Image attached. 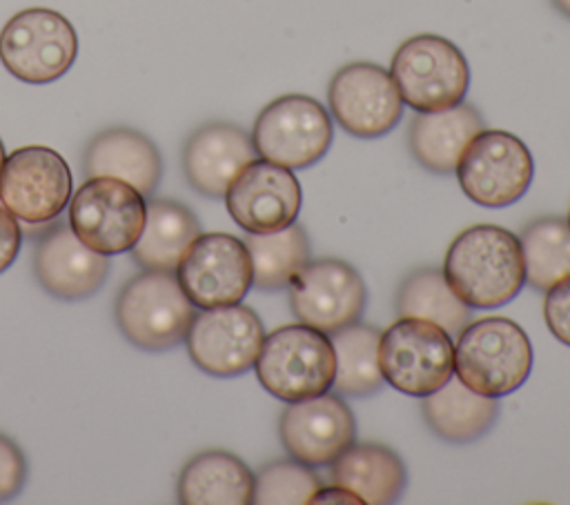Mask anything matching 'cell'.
Instances as JSON below:
<instances>
[{
  "label": "cell",
  "mask_w": 570,
  "mask_h": 505,
  "mask_svg": "<svg viewBox=\"0 0 570 505\" xmlns=\"http://www.w3.org/2000/svg\"><path fill=\"white\" fill-rule=\"evenodd\" d=\"M450 289L472 309H494L525 285L519 236L499 225H472L454 236L441 267Z\"/></svg>",
  "instance_id": "6da1fadb"
},
{
  "label": "cell",
  "mask_w": 570,
  "mask_h": 505,
  "mask_svg": "<svg viewBox=\"0 0 570 505\" xmlns=\"http://www.w3.org/2000/svg\"><path fill=\"white\" fill-rule=\"evenodd\" d=\"M532 345L523 327L505 316L470 320L454 345V376L476 394L501 398L532 372Z\"/></svg>",
  "instance_id": "7a4b0ae2"
},
{
  "label": "cell",
  "mask_w": 570,
  "mask_h": 505,
  "mask_svg": "<svg viewBox=\"0 0 570 505\" xmlns=\"http://www.w3.org/2000/svg\"><path fill=\"white\" fill-rule=\"evenodd\" d=\"M254 372L265 392L283 403L321 396L332 389L336 354L330 334L292 323L265 334Z\"/></svg>",
  "instance_id": "3957f363"
},
{
  "label": "cell",
  "mask_w": 570,
  "mask_h": 505,
  "mask_svg": "<svg viewBox=\"0 0 570 505\" xmlns=\"http://www.w3.org/2000/svg\"><path fill=\"white\" fill-rule=\"evenodd\" d=\"M114 316L134 347L167 351L185 340L196 311L176 271L142 269L120 287Z\"/></svg>",
  "instance_id": "277c9868"
},
{
  "label": "cell",
  "mask_w": 570,
  "mask_h": 505,
  "mask_svg": "<svg viewBox=\"0 0 570 505\" xmlns=\"http://www.w3.org/2000/svg\"><path fill=\"white\" fill-rule=\"evenodd\" d=\"M390 76L403 105L414 111H443L465 100L470 67L463 51L436 33H419L399 44Z\"/></svg>",
  "instance_id": "5b68a950"
},
{
  "label": "cell",
  "mask_w": 570,
  "mask_h": 505,
  "mask_svg": "<svg viewBox=\"0 0 570 505\" xmlns=\"http://www.w3.org/2000/svg\"><path fill=\"white\" fill-rule=\"evenodd\" d=\"M379 367L390 387L423 398L454 374L452 338L432 320L399 316L381 331Z\"/></svg>",
  "instance_id": "8992f818"
},
{
  "label": "cell",
  "mask_w": 570,
  "mask_h": 505,
  "mask_svg": "<svg viewBox=\"0 0 570 505\" xmlns=\"http://www.w3.org/2000/svg\"><path fill=\"white\" fill-rule=\"evenodd\" d=\"M249 136L258 158L292 171L307 169L330 151L334 120L316 98L285 93L258 111Z\"/></svg>",
  "instance_id": "52a82bcc"
},
{
  "label": "cell",
  "mask_w": 570,
  "mask_h": 505,
  "mask_svg": "<svg viewBox=\"0 0 570 505\" xmlns=\"http://www.w3.org/2000/svg\"><path fill=\"white\" fill-rule=\"evenodd\" d=\"M78 33L53 9L31 7L13 13L0 31L2 67L27 85H49L76 62Z\"/></svg>",
  "instance_id": "ba28073f"
},
{
  "label": "cell",
  "mask_w": 570,
  "mask_h": 505,
  "mask_svg": "<svg viewBox=\"0 0 570 505\" xmlns=\"http://www.w3.org/2000/svg\"><path fill=\"white\" fill-rule=\"evenodd\" d=\"M147 200L129 182L89 176L71 196L69 227L94 251L116 256L131 251L142 234Z\"/></svg>",
  "instance_id": "9c48e42d"
},
{
  "label": "cell",
  "mask_w": 570,
  "mask_h": 505,
  "mask_svg": "<svg viewBox=\"0 0 570 505\" xmlns=\"http://www.w3.org/2000/svg\"><path fill=\"white\" fill-rule=\"evenodd\" d=\"M461 191L479 207L501 209L525 196L534 160L521 138L503 129H481L456 162Z\"/></svg>",
  "instance_id": "30bf717a"
},
{
  "label": "cell",
  "mask_w": 570,
  "mask_h": 505,
  "mask_svg": "<svg viewBox=\"0 0 570 505\" xmlns=\"http://www.w3.org/2000/svg\"><path fill=\"white\" fill-rule=\"evenodd\" d=\"M73 178L51 147L27 145L11 151L0 169V202L24 225H47L67 209Z\"/></svg>",
  "instance_id": "8fae6325"
},
{
  "label": "cell",
  "mask_w": 570,
  "mask_h": 505,
  "mask_svg": "<svg viewBox=\"0 0 570 505\" xmlns=\"http://www.w3.org/2000/svg\"><path fill=\"white\" fill-rule=\"evenodd\" d=\"M176 278L198 309L240 303L254 287V269L245 240L225 234H200L176 265Z\"/></svg>",
  "instance_id": "7c38bea8"
},
{
  "label": "cell",
  "mask_w": 570,
  "mask_h": 505,
  "mask_svg": "<svg viewBox=\"0 0 570 505\" xmlns=\"http://www.w3.org/2000/svg\"><path fill=\"white\" fill-rule=\"evenodd\" d=\"M287 287L294 318L325 334L358 323L367 305L365 280L338 258H309Z\"/></svg>",
  "instance_id": "4fadbf2b"
},
{
  "label": "cell",
  "mask_w": 570,
  "mask_h": 505,
  "mask_svg": "<svg viewBox=\"0 0 570 505\" xmlns=\"http://www.w3.org/2000/svg\"><path fill=\"white\" fill-rule=\"evenodd\" d=\"M332 120L354 138L374 140L403 118V100L387 69L374 62L343 65L327 85Z\"/></svg>",
  "instance_id": "5bb4252c"
},
{
  "label": "cell",
  "mask_w": 570,
  "mask_h": 505,
  "mask_svg": "<svg viewBox=\"0 0 570 505\" xmlns=\"http://www.w3.org/2000/svg\"><path fill=\"white\" fill-rule=\"evenodd\" d=\"M265 338L258 314L247 305L200 309L185 336L191 363L218 378L240 376L254 367Z\"/></svg>",
  "instance_id": "9a60e30c"
},
{
  "label": "cell",
  "mask_w": 570,
  "mask_h": 505,
  "mask_svg": "<svg viewBox=\"0 0 570 505\" xmlns=\"http://www.w3.org/2000/svg\"><path fill=\"white\" fill-rule=\"evenodd\" d=\"M232 220L247 234H269L296 222L303 191L292 169L254 158L225 191Z\"/></svg>",
  "instance_id": "2e32d148"
},
{
  "label": "cell",
  "mask_w": 570,
  "mask_h": 505,
  "mask_svg": "<svg viewBox=\"0 0 570 505\" xmlns=\"http://www.w3.org/2000/svg\"><path fill=\"white\" fill-rule=\"evenodd\" d=\"M285 452L309 465L325 467L356 440V418L338 394H321L287 403L278 416Z\"/></svg>",
  "instance_id": "e0dca14e"
},
{
  "label": "cell",
  "mask_w": 570,
  "mask_h": 505,
  "mask_svg": "<svg viewBox=\"0 0 570 505\" xmlns=\"http://www.w3.org/2000/svg\"><path fill=\"white\" fill-rule=\"evenodd\" d=\"M33 274L53 298L85 300L107 280L109 256L87 247L69 225L51 220L33 240Z\"/></svg>",
  "instance_id": "ac0fdd59"
},
{
  "label": "cell",
  "mask_w": 570,
  "mask_h": 505,
  "mask_svg": "<svg viewBox=\"0 0 570 505\" xmlns=\"http://www.w3.org/2000/svg\"><path fill=\"white\" fill-rule=\"evenodd\" d=\"M256 158L252 136L223 120L200 125L183 147V174L194 191L207 198H223L236 174Z\"/></svg>",
  "instance_id": "d6986e66"
},
{
  "label": "cell",
  "mask_w": 570,
  "mask_h": 505,
  "mask_svg": "<svg viewBox=\"0 0 570 505\" xmlns=\"http://www.w3.org/2000/svg\"><path fill=\"white\" fill-rule=\"evenodd\" d=\"M82 171L89 176H111L129 182L145 198L163 178V158L156 142L131 127H109L98 131L85 147Z\"/></svg>",
  "instance_id": "ffe728a7"
},
{
  "label": "cell",
  "mask_w": 570,
  "mask_h": 505,
  "mask_svg": "<svg viewBox=\"0 0 570 505\" xmlns=\"http://www.w3.org/2000/svg\"><path fill=\"white\" fill-rule=\"evenodd\" d=\"M485 129L476 107L459 102L443 111H416L410 120L407 145L412 158L430 174L450 176L465 145Z\"/></svg>",
  "instance_id": "44dd1931"
},
{
  "label": "cell",
  "mask_w": 570,
  "mask_h": 505,
  "mask_svg": "<svg viewBox=\"0 0 570 505\" xmlns=\"http://www.w3.org/2000/svg\"><path fill=\"white\" fill-rule=\"evenodd\" d=\"M330 483L343 485L367 505H387L403 496L407 469L401 456L381 443H352L330 465Z\"/></svg>",
  "instance_id": "7402d4cb"
},
{
  "label": "cell",
  "mask_w": 570,
  "mask_h": 505,
  "mask_svg": "<svg viewBox=\"0 0 570 505\" xmlns=\"http://www.w3.org/2000/svg\"><path fill=\"white\" fill-rule=\"evenodd\" d=\"M183 505H249L254 503V472L225 449L191 456L176 485Z\"/></svg>",
  "instance_id": "603a6c76"
},
{
  "label": "cell",
  "mask_w": 570,
  "mask_h": 505,
  "mask_svg": "<svg viewBox=\"0 0 570 505\" xmlns=\"http://www.w3.org/2000/svg\"><path fill=\"white\" fill-rule=\"evenodd\" d=\"M421 414L430 432L441 440L465 445L490 432L499 416V403L472 392L459 378H450L443 387L421 398Z\"/></svg>",
  "instance_id": "cb8c5ba5"
},
{
  "label": "cell",
  "mask_w": 570,
  "mask_h": 505,
  "mask_svg": "<svg viewBox=\"0 0 570 505\" xmlns=\"http://www.w3.org/2000/svg\"><path fill=\"white\" fill-rule=\"evenodd\" d=\"M200 236V222L194 211L171 198L147 202V218L140 238L131 247L134 263L142 269L176 271L187 247Z\"/></svg>",
  "instance_id": "d4e9b609"
},
{
  "label": "cell",
  "mask_w": 570,
  "mask_h": 505,
  "mask_svg": "<svg viewBox=\"0 0 570 505\" xmlns=\"http://www.w3.org/2000/svg\"><path fill=\"white\" fill-rule=\"evenodd\" d=\"M396 314L425 318L443 327L450 336L459 334L472 320V307H468L445 283L439 267L412 269L396 289Z\"/></svg>",
  "instance_id": "484cf974"
},
{
  "label": "cell",
  "mask_w": 570,
  "mask_h": 505,
  "mask_svg": "<svg viewBox=\"0 0 570 505\" xmlns=\"http://www.w3.org/2000/svg\"><path fill=\"white\" fill-rule=\"evenodd\" d=\"M330 338L336 354V374L332 387L338 394L354 398L376 394L385 383L379 367L381 331L358 320L330 334Z\"/></svg>",
  "instance_id": "4316f807"
},
{
  "label": "cell",
  "mask_w": 570,
  "mask_h": 505,
  "mask_svg": "<svg viewBox=\"0 0 570 505\" xmlns=\"http://www.w3.org/2000/svg\"><path fill=\"white\" fill-rule=\"evenodd\" d=\"M245 245L252 258L254 287L261 291L287 287L312 256L309 236L298 222L269 234H247Z\"/></svg>",
  "instance_id": "83f0119b"
},
{
  "label": "cell",
  "mask_w": 570,
  "mask_h": 505,
  "mask_svg": "<svg viewBox=\"0 0 570 505\" xmlns=\"http://www.w3.org/2000/svg\"><path fill=\"white\" fill-rule=\"evenodd\" d=\"M525 283L546 291L570 276V225L561 216H541L528 222L519 234Z\"/></svg>",
  "instance_id": "f1b7e54d"
},
{
  "label": "cell",
  "mask_w": 570,
  "mask_h": 505,
  "mask_svg": "<svg viewBox=\"0 0 570 505\" xmlns=\"http://www.w3.org/2000/svg\"><path fill=\"white\" fill-rule=\"evenodd\" d=\"M323 485L314 467L296 458H276L254 474V503L258 505H298L312 503Z\"/></svg>",
  "instance_id": "f546056e"
},
{
  "label": "cell",
  "mask_w": 570,
  "mask_h": 505,
  "mask_svg": "<svg viewBox=\"0 0 570 505\" xmlns=\"http://www.w3.org/2000/svg\"><path fill=\"white\" fill-rule=\"evenodd\" d=\"M27 481V458L16 440L0 432V503L16 498Z\"/></svg>",
  "instance_id": "4dcf8cb0"
},
{
  "label": "cell",
  "mask_w": 570,
  "mask_h": 505,
  "mask_svg": "<svg viewBox=\"0 0 570 505\" xmlns=\"http://www.w3.org/2000/svg\"><path fill=\"white\" fill-rule=\"evenodd\" d=\"M543 320L550 334L570 347V276L546 289Z\"/></svg>",
  "instance_id": "1f68e13d"
},
{
  "label": "cell",
  "mask_w": 570,
  "mask_h": 505,
  "mask_svg": "<svg viewBox=\"0 0 570 505\" xmlns=\"http://www.w3.org/2000/svg\"><path fill=\"white\" fill-rule=\"evenodd\" d=\"M20 245L22 227L18 218L7 207H0V274L13 265L20 254Z\"/></svg>",
  "instance_id": "d6a6232c"
},
{
  "label": "cell",
  "mask_w": 570,
  "mask_h": 505,
  "mask_svg": "<svg viewBox=\"0 0 570 505\" xmlns=\"http://www.w3.org/2000/svg\"><path fill=\"white\" fill-rule=\"evenodd\" d=\"M312 503H343V505H363V501L350 492L343 485L330 483V485H321L318 492L312 496Z\"/></svg>",
  "instance_id": "836d02e7"
},
{
  "label": "cell",
  "mask_w": 570,
  "mask_h": 505,
  "mask_svg": "<svg viewBox=\"0 0 570 505\" xmlns=\"http://www.w3.org/2000/svg\"><path fill=\"white\" fill-rule=\"evenodd\" d=\"M552 2V7L561 13V16H566L568 20H570V0H550Z\"/></svg>",
  "instance_id": "e575fe53"
},
{
  "label": "cell",
  "mask_w": 570,
  "mask_h": 505,
  "mask_svg": "<svg viewBox=\"0 0 570 505\" xmlns=\"http://www.w3.org/2000/svg\"><path fill=\"white\" fill-rule=\"evenodd\" d=\"M4 158H7V154H4V145H2V140H0V169H2V165H4Z\"/></svg>",
  "instance_id": "d590c367"
},
{
  "label": "cell",
  "mask_w": 570,
  "mask_h": 505,
  "mask_svg": "<svg viewBox=\"0 0 570 505\" xmlns=\"http://www.w3.org/2000/svg\"><path fill=\"white\" fill-rule=\"evenodd\" d=\"M566 220H568V225H570V214H568V218H566Z\"/></svg>",
  "instance_id": "8d00e7d4"
}]
</instances>
